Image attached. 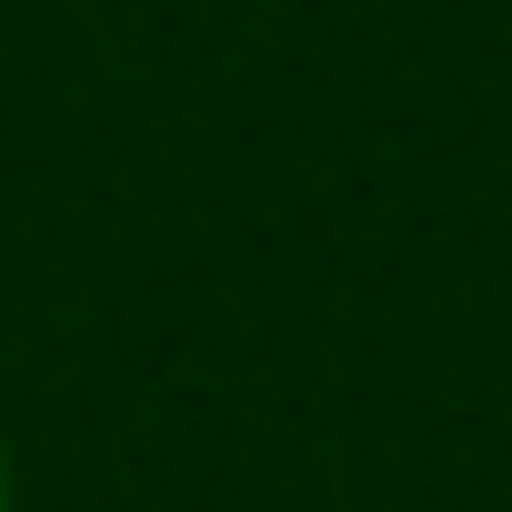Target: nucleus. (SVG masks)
Instances as JSON below:
<instances>
[{
	"label": "nucleus",
	"instance_id": "obj_1",
	"mask_svg": "<svg viewBox=\"0 0 512 512\" xmlns=\"http://www.w3.org/2000/svg\"><path fill=\"white\" fill-rule=\"evenodd\" d=\"M0 512H21V462H11V432H0Z\"/></svg>",
	"mask_w": 512,
	"mask_h": 512
}]
</instances>
